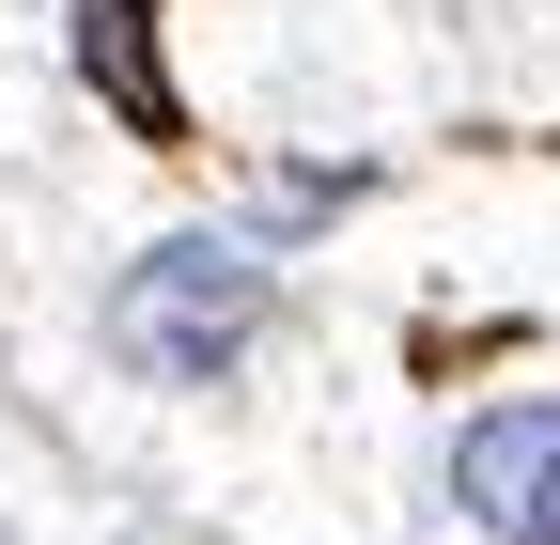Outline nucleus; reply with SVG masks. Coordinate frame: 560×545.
Returning <instances> with one entry per match:
<instances>
[{"label":"nucleus","instance_id":"nucleus-1","mask_svg":"<svg viewBox=\"0 0 560 545\" xmlns=\"http://www.w3.org/2000/svg\"><path fill=\"white\" fill-rule=\"evenodd\" d=\"M296 265H280V234L249 219H172L140 234L109 281H94V374L125 405H172V421H234V405H265V374L296 359Z\"/></svg>","mask_w":560,"mask_h":545},{"label":"nucleus","instance_id":"nucleus-2","mask_svg":"<svg viewBox=\"0 0 560 545\" xmlns=\"http://www.w3.org/2000/svg\"><path fill=\"white\" fill-rule=\"evenodd\" d=\"M436 545H560V374H499L420 437Z\"/></svg>","mask_w":560,"mask_h":545},{"label":"nucleus","instance_id":"nucleus-3","mask_svg":"<svg viewBox=\"0 0 560 545\" xmlns=\"http://www.w3.org/2000/svg\"><path fill=\"white\" fill-rule=\"evenodd\" d=\"M0 545H32V514H16V499H0Z\"/></svg>","mask_w":560,"mask_h":545}]
</instances>
